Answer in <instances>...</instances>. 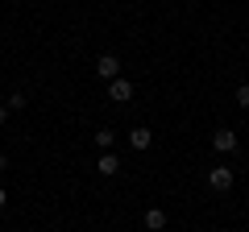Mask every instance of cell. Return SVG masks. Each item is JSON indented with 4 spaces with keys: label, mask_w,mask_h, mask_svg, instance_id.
<instances>
[{
    "label": "cell",
    "mask_w": 249,
    "mask_h": 232,
    "mask_svg": "<svg viewBox=\"0 0 249 232\" xmlns=\"http://www.w3.org/2000/svg\"><path fill=\"white\" fill-rule=\"evenodd\" d=\"M116 170H121V158H116L112 149H108V153H100V158H96V174H104V179H112Z\"/></svg>",
    "instance_id": "obj_5"
},
{
    "label": "cell",
    "mask_w": 249,
    "mask_h": 232,
    "mask_svg": "<svg viewBox=\"0 0 249 232\" xmlns=\"http://www.w3.org/2000/svg\"><path fill=\"white\" fill-rule=\"evenodd\" d=\"M25 104H29V99H25V91H13V96L4 99V108H9V112H21Z\"/></svg>",
    "instance_id": "obj_9"
},
{
    "label": "cell",
    "mask_w": 249,
    "mask_h": 232,
    "mask_svg": "<svg viewBox=\"0 0 249 232\" xmlns=\"http://www.w3.org/2000/svg\"><path fill=\"white\" fill-rule=\"evenodd\" d=\"M108 99H112V104H129V99H133V83L129 79H112L108 83Z\"/></svg>",
    "instance_id": "obj_4"
},
{
    "label": "cell",
    "mask_w": 249,
    "mask_h": 232,
    "mask_svg": "<svg viewBox=\"0 0 249 232\" xmlns=\"http://www.w3.org/2000/svg\"><path fill=\"white\" fill-rule=\"evenodd\" d=\"M0 170H9V158H4V153H0Z\"/></svg>",
    "instance_id": "obj_13"
},
{
    "label": "cell",
    "mask_w": 249,
    "mask_h": 232,
    "mask_svg": "<svg viewBox=\"0 0 249 232\" xmlns=\"http://www.w3.org/2000/svg\"><path fill=\"white\" fill-rule=\"evenodd\" d=\"M145 228H166V212H162V207H150V212H145Z\"/></svg>",
    "instance_id": "obj_8"
},
{
    "label": "cell",
    "mask_w": 249,
    "mask_h": 232,
    "mask_svg": "<svg viewBox=\"0 0 249 232\" xmlns=\"http://www.w3.org/2000/svg\"><path fill=\"white\" fill-rule=\"evenodd\" d=\"M208 187L212 191H232V166H212L208 170Z\"/></svg>",
    "instance_id": "obj_2"
},
{
    "label": "cell",
    "mask_w": 249,
    "mask_h": 232,
    "mask_svg": "<svg viewBox=\"0 0 249 232\" xmlns=\"http://www.w3.org/2000/svg\"><path fill=\"white\" fill-rule=\"evenodd\" d=\"M91 141H96L100 153H108V149L116 145V129H96V133H91Z\"/></svg>",
    "instance_id": "obj_7"
},
{
    "label": "cell",
    "mask_w": 249,
    "mask_h": 232,
    "mask_svg": "<svg viewBox=\"0 0 249 232\" xmlns=\"http://www.w3.org/2000/svg\"><path fill=\"white\" fill-rule=\"evenodd\" d=\"M237 133H232V129H216V133H212V149L216 153H237Z\"/></svg>",
    "instance_id": "obj_3"
},
{
    "label": "cell",
    "mask_w": 249,
    "mask_h": 232,
    "mask_svg": "<svg viewBox=\"0 0 249 232\" xmlns=\"http://www.w3.org/2000/svg\"><path fill=\"white\" fill-rule=\"evenodd\" d=\"M232 99H237V108H249V83H241V87H237V96H232Z\"/></svg>",
    "instance_id": "obj_10"
},
{
    "label": "cell",
    "mask_w": 249,
    "mask_h": 232,
    "mask_svg": "<svg viewBox=\"0 0 249 232\" xmlns=\"http://www.w3.org/2000/svg\"><path fill=\"white\" fill-rule=\"evenodd\" d=\"M9 232H17V228H9Z\"/></svg>",
    "instance_id": "obj_14"
},
{
    "label": "cell",
    "mask_w": 249,
    "mask_h": 232,
    "mask_svg": "<svg viewBox=\"0 0 249 232\" xmlns=\"http://www.w3.org/2000/svg\"><path fill=\"white\" fill-rule=\"evenodd\" d=\"M4 120H9V108H4V104H0V125H4Z\"/></svg>",
    "instance_id": "obj_11"
},
{
    "label": "cell",
    "mask_w": 249,
    "mask_h": 232,
    "mask_svg": "<svg viewBox=\"0 0 249 232\" xmlns=\"http://www.w3.org/2000/svg\"><path fill=\"white\" fill-rule=\"evenodd\" d=\"M4 203H9V191H4V187H0V207H4Z\"/></svg>",
    "instance_id": "obj_12"
},
{
    "label": "cell",
    "mask_w": 249,
    "mask_h": 232,
    "mask_svg": "<svg viewBox=\"0 0 249 232\" xmlns=\"http://www.w3.org/2000/svg\"><path fill=\"white\" fill-rule=\"evenodd\" d=\"M96 75L108 79V83L121 79V58H116V54H100V58H96Z\"/></svg>",
    "instance_id": "obj_1"
},
{
    "label": "cell",
    "mask_w": 249,
    "mask_h": 232,
    "mask_svg": "<svg viewBox=\"0 0 249 232\" xmlns=\"http://www.w3.org/2000/svg\"><path fill=\"white\" fill-rule=\"evenodd\" d=\"M129 145H133L137 153H145L154 145V133H150V129H129Z\"/></svg>",
    "instance_id": "obj_6"
}]
</instances>
